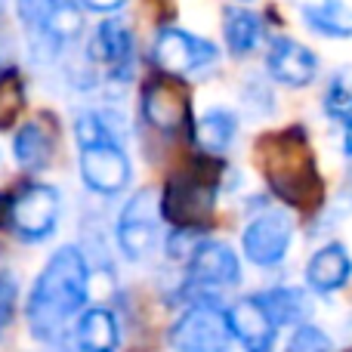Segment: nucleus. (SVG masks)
<instances>
[{
	"label": "nucleus",
	"mask_w": 352,
	"mask_h": 352,
	"mask_svg": "<svg viewBox=\"0 0 352 352\" xmlns=\"http://www.w3.org/2000/svg\"><path fill=\"white\" fill-rule=\"evenodd\" d=\"M87 297H90V266L84 254L78 248L56 250L37 275L25 306L31 334L43 343H56L65 334L68 322L84 309Z\"/></svg>",
	"instance_id": "1"
},
{
	"label": "nucleus",
	"mask_w": 352,
	"mask_h": 352,
	"mask_svg": "<svg viewBox=\"0 0 352 352\" xmlns=\"http://www.w3.org/2000/svg\"><path fill=\"white\" fill-rule=\"evenodd\" d=\"M256 164L263 167L269 186L287 204L312 210L322 204V179H318L312 148L303 127H291L285 133H269L256 142Z\"/></svg>",
	"instance_id": "2"
},
{
	"label": "nucleus",
	"mask_w": 352,
	"mask_h": 352,
	"mask_svg": "<svg viewBox=\"0 0 352 352\" xmlns=\"http://www.w3.org/2000/svg\"><path fill=\"white\" fill-rule=\"evenodd\" d=\"M210 167V158L195 161L188 173H179L167 182L164 195H161V217L173 223V229L201 232L207 226L219 188V176H213Z\"/></svg>",
	"instance_id": "3"
},
{
	"label": "nucleus",
	"mask_w": 352,
	"mask_h": 352,
	"mask_svg": "<svg viewBox=\"0 0 352 352\" xmlns=\"http://www.w3.org/2000/svg\"><path fill=\"white\" fill-rule=\"evenodd\" d=\"M59 207V188L47 186V182H31L6 204V226L22 241H43L56 232Z\"/></svg>",
	"instance_id": "4"
},
{
	"label": "nucleus",
	"mask_w": 352,
	"mask_h": 352,
	"mask_svg": "<svg viewBox=\"0 0 352 352\" xmlns=\"http://www.w3.org/2000/svg\"><path fill=\"white\" fill-rule=\"evenodd\" d=\"M158 219H161V201L155 188H142L124 204L118 217V244L124 256L140 260L158 241Z\"/></svg>",
	"instance_id": "5"
},
{
	"label": "nucleus",
	"mask_w": 352,
	"mask_h": 352,
	"mask_svg": "<svg viewBox=\"0 0 352 352\" xmlns=\"http://www.w3.org/2000/svg\"><path fill=\"white\" fill-rule=\"evenodd\" d=\"M229 324L213 303H198L173 324L170 346L176 352H226L229 349Z\"/></svg>",
	"instance_id": "6"
},
{
	"label": "nucleus",
	"mask_w": 352,
	"mask_h": 352,
	"mask_svg": "<svg viewBox=\"0 0 352 352\" xmlns=\"http://www.w3.org/2000/svg\"><path fill=\"white\" fill-rule=\"evenodd\" d=\"M152 56H155V65L164 74H170V78H186V74L210 65V62L217 59V47H213L210 41H201V37L188 34V31L164 28L155 37Z\"/></svg>",
	"instance_id": "7"
},
{
	"label": "nucleus",
	"mask_w": 352,
	"mask_h": 352,
	"mask_svg": "<svg viewBox=\"0 0 352 352\" xmlns=\"http://www.w3.org/2000/svg\"><path fill=\"white\" fill-rule=\"evenodd\" d=\"M291 235H294V223L285 210H263L244 229V238H241L244 256L254 266H278L287 256Z\"/></svg>",
	"instance_id": "8"
},
{
	"label": "nucleus",
	"mask_w": 352,
	"mask_h": 352,
	"mask_svg": "<svg viewBox=\"0 0 352 352\" xmlns=\"http://www.w3.org/2000/svg\"><path fill=\"white\" fill-rule=\"evenodd\" d=\"M188 90L182 78H170V74H158L142 87V115L152 127L164 130V133H176L188 124Z\"/></svg>",
	"instance_id": "9"
},
{
	"label": "nucleus",
	"mask_w": 352,
	"mask_h": 352,
	"mask_svg": "<svg viewBox=\"0 0 352 352\" xmlns=\"http://www.w3.org/2000/svg\"><path fill=\"white\" fill-rule=\"evenodd\" d=\"M241 281V263L229 244L201 241L188 256V287L186 291L210 294L219 287H232Z\"/></svg>",
	"instance_id": "10"
},
{
	"label": "nucleus",
	"mask_w": 352,
	"mask_h": 352,
	"mask_svg": "<svg viewBox=\"0 0 352 352\" xmlns=\"http://www.w3.org/2000/svg\"><path fill=\"white\" fill-rule=\"evenodd\" d=\"M80 176L99 195H118L130 182V161L124 142H96L80 146Z\"/></svg>",
	"instance_id": "11"
},
{
	"label": "nucleus",
	"mask_w": 352,
	"mask_h": 352,
	"mask_svg": "<svg viewBox=\"0 0 352 352\" xmlns=\"http://www.w3.org/2000/svg\"><path fill=\"white\" fill-rule=\"evenodd\" d=\"M226 324H229V334H235V340L248 352H272L278 328L272 324L260 297L235 300L229 306V312H226Z\"/></svg>",
	"instance_id": "12"
},
{
	"label": "nucleus",
	"mask_w": 352,
	"mask_h": 352,
	"mask_svg": "<svg viewBox=\"0 0 352 352\" xmlns=\"http://www.w3.org/2000/svg\"><path fill=\"white\" fill-rule=\"evenodd\" d=\"M266 65H269V74H272L278 84L294 87V90L312 84V78H316V72H318L316 53L306 50L303 43L291 41V37H275V41L269 43Z\"/></svg>",
	"instance_id": "13"
},
{
	"label": "nucleus",
	"mask_w": 352,
	"mask_h": 352,
	"mask_svg": "<svg viewBox=\"0 0 352 352\" xmlns=\"http://www.w3.org/2000/svg\"><path fill=\"white\" fill-rule=\"evenodd\" d=\"M90 56L96 62H105L115 80H130V74H133V34H130V28L118 19L102 22L90 41Z\"/></svg>",
	"instance_id": "14"
},
{
	"label": "nucleus",
	"mask_w": 352,
	"mask_h": 352,
	"mask_svg": "<svg viewBox=\"0 0 352 352\" xmlns=\"http://www.w3.org/2000/svg\"><path fill=\"white\" fill-rule=\"evenodd\" d=\"M352 275V260L343 244H324L316 250V256L306 266V285L316 294H334L340 291Z\"/></svg>",
	"instance_id": "15"
},
{
	"label": "nucleus",
	"mask_w": 352,
	"mask_h": 352,
	"mask_svg": "<svg viewBox=\"0 0 352 352\" xmlns=\"http://www.w3.org/2000/svg\"><path fill=\"white\" fill-rule=\"evenodd\" d=\"M300 16L316 34L346 41L352 37V6L343 0H303Z\"/></svg>",
	"instance_id": "16"
},
{
	"label": "nucleus",
	"mask_w": 352,
	"mask_h": 352,
	"mask_svg": "<svg viewBox=\"0 0 352 352\" xmlns=\"http://www.w3.org/2000/svg\"><path fill=\"white\" fill-rule=\"evenodd\" d=\"M74 340H78L80 352H115L118 349V318L109 309H102V306L80 312L78 328H74Z\"/></svg>",
	"instance_id": "17"
},
{
	"label": "nucleus",
	"mask_w": 352,
	"mask_h": 352,
	"mask_svg": "<svg viewBox=\"0 0 352 352\" xmlns=\"http://www.w3.org/2000/svg\"><path fill=\"white\" fill-rule=\"evenodd\" d=\"M12 155H16L22 170H28V173L43 170L50 164V155H53V140H50L47 127L37 121L22 124L16 140H12Z\"/></svg>",
	"instance_id": "18"
},
{
	"label": "nucleus",
	"mask_w": 352,
	"mask_h": 352,
	"mask_svg": "<svg viewBox=\"0 0 352 352\" xmlns=\"http://www.w3.org/2000/svg\"><path fill=\"white\" fill-rule=\"evenodd\" d=\"M260 303L266 306L272 324H306V318L312 316V303L300 287H272V291L260 294Z\"/></svg>",
	"instance_id": "19"
},
{
	"label": "nucleus",
	"mask_w": 352,
	"mask_h": 352,
	"mask_svg": "<svg viewBox=\"0 0 352 352\" xmlns=\"http://www.w3.org/2000/svg\"><path fill=\"white\" fill-rule=\"evenodd\" d=\"M223 34H226V47L235 56H248L256 50L263 37V22L254 16L250 10L241 6H229L223 12Z\"/></svg>",
	"instance_id": "20"
},
{
	"label": "nucleus",
	"mask_w": 352,
	"mask_h": 352,
	"mask_svg": "<svg viewBox=\"0 0 352 352\" xmlns=\"http://www.w3.org/2000/svg\"><path fill=\"white\" fill-rule=\"evenodd\" d=\"M235 133H238V121H235V115L226 109L207 111L198 121V127H195V140H198V146L204 148L207 155H223L226 148L232 146Z\"/></svg>",
	"instance_id": "21"
},
{
	"label": "nucleus",
	"mask_w": 352,
	"mask_h": 352,
	"mask_svg": "<svg viewBox=\"0 0 352 352\" xmlns=\"http://www.w3.org/2000/svg\"><path fill=\"white\" fill-rule=\"evenodd\" d=\"M80 28H84V10H80L74 0H56L47 25H43L37 34L47 37L56 47H65L68 41H74V37L80 34Z\"/></svg>",
	"instance_id": "22"
},
{
	"label": "nucleus",
	"mask_w": 352,
	"mask_h": 352,
	"mask_svg": "<svg viewBox=\"0 0 352 352\" xmlns=\"http://www.w3.org/2000/svg\"><path fill=\"white\" fill-rule=\"evenodd\" d=\"M324 111L334 121H352V65L340 68L331 78L328 93H324Z\"/></svg>",
	"instance_id": "23"
},
{
	"label": "nucleus",
	"mask_w": 352,
	"mask_h": 352,
	"mask_svg": "<svg viewBox=\"0 0 352 352\" xmlns=\"http://www.w3.org/2000/svg\"><path fill=\"white\" fill-rule=\"evenodd\" d=\"M22 102H25V90L19 74L16 72L0 74V130L12 127V121L22 111Z\"/></svg>",
	"instance_id": "24"
},
{
	"label": "nucleus",
	"mask_w": 352,
	"mask_h": 352,
	"mask_svg": "<svg viewBox=\"0 0 352 352\" xmlns=\"http://www.w3.org/2000/svg\"><path fill=\"white\" fill-rule=\"evenodd\" d=\"M285 352H334V343H331V337L324 334L322 328H316V324H300V328L294 331V337L287 340Z\"/></svg>",
	"instance_id": "25"
},
{
	"label": "nucleus",
	"mask_w": 352,
	"mask_h": 352,
	"mask_svg": "<svg viewBox=\"0 0 352 352\" xmlns=\"http://www.w3.org/2000/svg\"><path fill=\"white\" fill-rule=\"evenodd\" d=\"M53 6H56V0H16V12L31 34H37V31L47 25Z\"/></svg>",
	"instance_id": "26"
},
{
	"label": "nucleus",
	"mask_w": 352,
	"mask_h": 352,
	"mask_svg": "<svg viewBox=\"0 0 352 352\" xmlns=\"http://www.w3.org/2000/svg\"><path fill=\"white\" fill-rule=\"evenodd\" d=\"M16 300H19V281L12 272H0V334L10 328L12 316H16Z\"/></svg>",
	"instance_id": "27"
},
{
	"label": "nucleus",
	"mask_w": 352,
	"mask_h": 352,
	"mask_svg": "<svg viewBox=\"0 0 352 352\" xmlns=\"http://www.w3.org/2000/svg\"><path fill=\"white\" fill-rule=\"evenodd\" d=\"M201 232H192V229H173L170 238H167V254L173 256V260H188L192 256V250L201 244Z\"/></svg>",
	"instance_id": "28"
},
{
	"label": "nucleus",
	"mask_w": 352,
	"mask_h": 352,
	"mask_svg": "<svg viewBox=\"0 0 352 352\" xmlns=\"http://www.w3.org/2000/svg\"><path fill=\"white\" fill-rule=\"evenodd\" d=\"M80 3H84L87 10H93V12H118L127 0H80Z\"/></svg>",
	"instance_id": "29"
},
{
	"label": "nucleus",
	"mask_w": 352,
	"mask_h": 352,
	"mask_svg": "<svg viewBox=\"0 0 352 352\" xmlns=\"http://www.w3.org/2000/svg\"><path fill=\"white\" fill-rule=\"evenodd\" d=\"M346 152L352 155V121H346Z\"/></svg>",
	"instance_id": "30"
},
{
	"label": "nucleus",
	"mask_w": 352,
	"mask_h": 352,
	"mask_svg": "<svg viewBox=\"0 0 352 352\" xmlns=\"http://www.w3.org/2000/svg\"><path fill=\"white\" fill-rule=\"evenodd\" d=\"M0 16H3V0H0Z\"/></svg>",
	"instance_id": "31"
},
{
	"label": "nucleus",
	"mask_w": 352,
	"mask_h": 352,
	"mask_svg": "<svg viewBox=\"0 0 352 352\" xmlns=\"http://www.w3.org/2000/svg\"><path fill=\"white\" fill-rule=\"evenodd\" d=\"M238 3H250V0H238Z\"/></svg>",
	"instance_id": "32"
}]
</instances>
